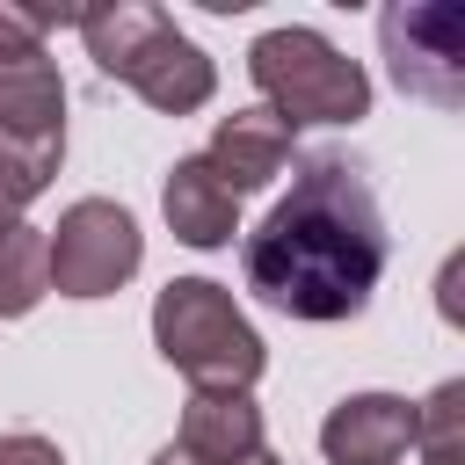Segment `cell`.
Here are the masks:
<instances>
[{"mask_svg": "<svg viewBox=\"0 0 465 465\" xmlns=\"http://www.w3.org/2000/svg\"><path fill=\"white\" fill-rule=\"evenodd\" d=\"M174 450H189L196 465H247L254 450H269L262 443V407L247 392H189Z\"/></svg>", "mask_w": 465, "mask_h": 465, "instance_id": "11", "label": "cell"}, {"mask_svg": "<svg viewBox=\"0 0 465 465\" xmlns=\"http://www.w3.org/2000/svg\"><path fill=\"white\" fill-rule=\"evenodd\" d=\"M153 465H196V458H189V450H174V443H167V450H160V458H153Z\"/></svg>", "mask_w": 465, "mask_h": 465, "instance_id": "17", "label": "cell"}, {"mask_svg": "<svg viewBox=\"0 0 465 465\" xmlns=\"http://www.w3.org/2000/svg\"><path fill=\"white\" fill-rule=\"evenodd\" d=\"M0 145L36 153V160H65V80L44 51L0 58Z\"/></svg>", "mask_w": 465, "mask_h": 465, "instance_id": "7", "label": "cell"}, {"mask_svg": "<svg viewBox=\"0 0 465 465\" xmlns=\"http://www.w3.org/2000/svg\"><path fill=\"white\" fill-rule=\"evenodd\" d=\"M51 247V291L65 298H109L138 276L145 262V240H138V218L109 196H80L58 211V225L44 232Z\"/></svg>", "mask_w": 465, "mask_h": 465, "instance_id": "6", "label": "cell"}, {"mask_svg": "<svg viewBox=\"0 0 465 465\" xmlns=\"http://www.w3.org/2000/svg\"><path fill=\"white\" fill-rule=\"evenodd\" d=\"M80 29V7H51V0H0V58H29L44 51V29Z\"/></svg>", "mask_w": 465, "mask_h": 465, "instance_id": "14", "label": "cell"}, {"mask_svg": "<svg viewBox=\"0 0 465 465\" xmlns=\"http://www.w3.org/2000/svg\"><path fill=\"white\" fill-rule=\"evenodd\" d=\"M414 450L421 465H465V378H443L414 407Z\"/></svg>", "mask_w": 465, "mask_h": 465, "instance_id": "13", "label": "cell"}, {"mask_svg": "<svg viewBox=\"0 0 465 465\" xmlns=\"http://www.w3.org/2000/svg\"><path fill=\"white\" fill-rule=\"evenodd\" d=\"M327 465H400L414 450V400L400 392H349L320 421Z\"/></svg>", "mask_w": 465, "mask_h": 465, "instance_id": "8", "label": "cell"}, {"mask_svg": "<svg viewBox=\"0 0 465 465\" xmlns=\"http://www.w3.org/2000/svg\"><path fill=\"white\" fill-rule=\"evenodd\" d=\"M153 341L160 356L196 385V392H247L269 363L254 320L232 305L225 283L211 276H174L160 298H153Z\"/></svg>", "mask_w": 465, "mask_h": 465, "instance_id": "3", "label": "cell"}, {"mask_svg": "<svg viewBox=\"0 0 465 465\" xmlns=\"http://www.w3.org/2000/svg\"><path fill=\"white\" fill-rule=\"evenodd\" d=\"M0 465H65V458H58V443H51V436L15 429V436H0Z\"/></svg>", "mask_w": 465, "mask_h": 465, "instance_id": "16", "label": "cell"}, {"mask_svg": "<svg viewBox=\"0 0 465 465\" xmlns=\"http://www.w3.org/2000/svg\"><path fill=\"white\" fill-rule=\"evenodd\" d=\"M51 291V247H44V225H7L0 232V320H22L36 312Z\"/></svg>", "mask_w": 465, "mask_h": 465, "instance_id": "12", "label": "cell"}, {"mask_svg": "<svg viewBox=\"0 0 465 465\" xmlns=\"http://www.w3.org/2000/svg\"><path fill=\"white\" fill-rule=\"evenodd\" d=\"M160 211H167V225H174L182 247H225V240L240 232V196L203 167V153H189V160L167 167Z\"/></svg>", "mask_w": 465, "mask_h": 465, "instance_id": "10", "label": "cell"}, {"mask_svg": "<svg viewBox=\"0 0 465 465\" xmlns=\"http://www.w3.org/2000/svg\"><path fill=\"white\" fill-rule=\"evenodd\" d=\"M80 36H87V58L109 80H124L138 102H153L160 116H189L218 94V65L203 58V44L182 36L174 15L153 7V0L80 7Z\"/></svg>", "mask_w": 465, "mask_h": 465, "instance_id": "2", "label": "cell"}, {"mask_svg": "<svg viewBox=\"0 0 465 465\" xmlns=\"http://www.w3.org/2000/svg\"><path fill=\"white\" fill-rule=\"evenodd\" d=\"M247 291L291 320H356L385 276V211L349 153H305L240 247Z\"/></svg>", "mask_w": 465, "mask_h": 465, "instance_id": "1", "label": "cell"}, {"mask_svg": "<svg viewBox=\"0 0 465 465\" xmlns=\"http://www.w3.org/2000/svg\"><path fill=\"white\" fill-rule=\"evenodd\" d=\"M51 174H58V160H36V153L0 145V232L22 218V203H36V196L51 189Z\"/></svg>", "mask_w": 465, "mask_h": 465, "instance_id": "15", "label": "cell"}, {"mask_svg": "<svg viewBox=\"0 0 465 465\" xmlns=\"http://www.w3.org/2000/svg\"><path fill=\"white\" fill-rule=\"evenodd\" d=\"M247 73L262 87V109L276 124H356L371 116V80L356 58H341L320 29L305 22H283V29H262L254 51H247Z\"/></svg>", "mask_w": 465, "mask_h": 465, "instance_id": "4", "label": "cell"}, {"mask_svg": "<svg viewBox=\"0 0 465 465\" xmlns=\"http://www.w3.org/2000/svg\"><path fill=\"white\" fill-rule=\"evenodd\" d=\"M203 167H211L232 196H254V189H269V182L291 167V124H276L269 109H232V116H218Z\"/></svg>", "mask_w": 465, "mask_h": 465, "instance_id": "9", "label": "cell"}, {"mask_svg": "<svg viewBox=\"0 0 465 465\" xmlns=\"http://www.w3.org/2000/svg\"><path fill=\"white\" fill-rule=\"evenodd\" d=\"M247 465H283V458H276V450H254V458H247Z\"/></svg>", "mask_w": 465, "mask_h": 465, "instance_id": "18", "label": "cell"}, {"mask_svg": "<svg viewBox=\"0 0 465 465\" xmlns=\"http://www.w3.org/2000/svg\"><path fill=\"white\" fill-rule=\"evenodd\" d=\"M378 51L400 94L458 109L465 102V7L458 0H392L378 15Z\"/></svg>", "mask_w": 465, "mask_h": 465, "instance_id": "5", "label": "cell"}]
</instances>
